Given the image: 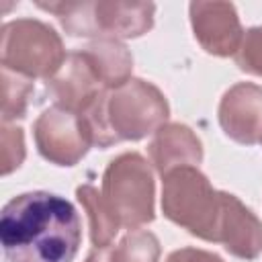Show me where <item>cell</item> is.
Wrapping results in <instances>:
<instances>
[{"label": "cell", "mask_w": 262, "mask_h": 262, "mask_svg": "<svg viewBox=\"0 0 262 262\" xmlns=\"http://www.w3.org/2000/svg\"><path fill=\"white\" fill-rule=\"evenodd\" d=\"M0 242L4 262H72L82 242V223L63 196L23 192L2 209Z\"/></svg>", "instance_id": "cell-1"}, {"label": "cell", "mask_w": 262, "mask_h": 262, "mask_svg": "<svg viewBox=\"0 0 262 262\" xmlns=\"http://www.w3.org/2000/svg\"><path fill=\"white\" fill-rule=\"evenodd\" d=\"M170 115L168 100L151 82L131 78L106 88L82 115L92 145L111 147L119 141H137L156 133Z\"/></svg>", "instance_id": "cell-2"}, {"label": "cell", "mask_w": 262, "mask_h": 262, "mask_svg": "<svg viewBox=\"0 0 262 262\" xmlns=\"http://www.w3.org/2000/svg\"><path fill=\"white\" fill-rule=\"evenodd\" d=\"M162 213L188 233L219 244L223 192L196 166H180L162 176Z\"/></svg>", "instance_id": "cell-3"}, {"label": "cell", "mask_w": 262, "mask_h": 262, "mask_svg": "<svg viewBox=\"0 0 262 262\" xmlns=\"http://www.w3.org/2000/svg\"><path fill=\"white\" fill-rule=\"evenodd\" d=\"M53 12L68 35L94 37L96 41L135 39L154 27L151 2H37Z\"/></svg>", "instance_id": "cell-4"}, {"label": "cell", "mask_w": 262, "mask_h": 262, "mask_svg": "<svg viewBox=\"0 0 262 262\" xmlns=\"http://www.w3.org/2000/svg\"><path fill=\"white\" fill-rule=\"evenodd\" d=\"M100 194L121 227L137 229L151 223L156 217L154 176L147 160L135 151H127L111 160L102 174Z\"/></svg>", "instance_id": "cell-5"}, {"label": "cell", "mask_w": 262, "mask_h": 262, "mask_svg": "<svg viewBox=\"0 0 262 262\" xmlns=\"http://www.w3.org/2000/svg\"><path fill=\"white\" fill-rule=\"evenodd\" d=\"M61 37L53 27L35 18H16L2 27V68L31 80H49L66 61Z\"/></svg>", "instance_id": "cell-6"}, {"label": "cell", "mask_w": 262, "mask_h": 262, "mask_svg": "<svg viewBox=\"0 0 262 262\" xmlns=\"http://www.w3.org/2000/svg\"><path fill=\"white\" fill-rule=\"evenodd\" d=\"M33 137L39 154L57 166L78 164L92 145L84 117L55 104L37 117Z\"/></svg>", "instance_id": "cell-7"}, {"label": "cell", "mask_w": 262, "mask_h": 262, "mask_svg": "<svg viewBox=\"0 0 262 262\" xmlns=\"http://www.w3.org/2000/svg\"><path fill=\"white\" fill-rule=\"evenodd\" d=\"M188 10L194 39L207 53L217 57L235 55L244 37V29L233 4L217 0L192 2Z\"/></svg>", "instance_id": "cell-8"}, {"label": "cell", "mask_w": 262, "mask_h": 262, "mask_svg": "<svg viewBox=\"0 0 262 262\" xmlns=\"http://www.w3.org/2000/svg\"><path fill=\"white\" fill-rule=\"evenodd\" d=\"M45 88L55 106L78 115H84L88 106L100 96V92L106 90L82 49L68 53L63 66L45 82Z\"/></svg>", "instance_id": "cell-9"}, {"label": "cell", "mask_w": 262, "mask_h": 262, "mask_svg": "<svg viewBox=\"0 0 262 262\" xmlns=\"http://www.w3.org/2000/svg\"><path fill=\"white\" fill-rule=\"evenodd\" d=\"M219 125L237 143L262 141V86L252 82L231 86L219 102Z\"/></svg>", "instance_id": "cell-10"}, {"label": "cell", "mask_w": 262, "mask_h": 262, "mask_svg": "<svg viewBox=\"0 0 262 262\" xmlns=\"http://www.w3.org/2000/svg\"><path fill=\"white\" fill-rule=\"evenodd\" d=\"M219 244H223L231 256L244 260H254L262 252V221L229 192H223Z\"/></svg>", "instance_id": "cell-11"}, {"label": "cell", "mask_w": 262, "mask_h": 262, "mask_svg": "<svg viewBox=\"0 0 262 262\" xmlns=\"http://www.w3.org/2000/svg\"><path fill=\"white\" fill-rule=\"evenodd\" d=\"M147 154L156 172L166 176L180 166H199L203 160V145L190 127L182 123H166L154 133Z\"/></svg>", "instance_id": "cell-12"}, {"label": "cell", "mask_w": 262, "mask_h": 262, "mask_svg": "<svg viewBox=\"0 0 262 262\" xmlns=\"http://www.w3.org/2000/svg\"><path fill=\"white\" fill-rule=\"evenodd\" d=\"M82 53L94 68L104 88H117L131 80L133 57L121 41H92L82 47Z\"/></svg>", "instance_id": "cell-13"}, {"label": "cell", "mask_w": 262, "mask_h": 262, "mask_svg": "<svg viewBox=\"0 0 262 262\" xmlns=\"http://www.w3.org/2000/svg\"><path fill=\"white\" fill-rule=\"evenodd\" d=\"M76 196L84 207L90 223V239L94 248H108L119 231V221L106 207L102 194L92 184H82L76 188Z\"/></svg>", "instance_id": "cell-14"}, {"label": "cell", "mask_w": 262, "mask_h": 262, "mask_svg": "<svg viewBox=\"0 0 262 262\" xmlns=\"http://www.w3.org/2000/svg\"><path fill=\"white\" fill-rule=\"evenodd\" d=\"M160 242L151 231L133 229L111 248V262H158Z\"/></svg>", "instance_id": "cell-15"}, {"label": "cell", "mask_w": 262, "mask_h": 262, "mask_svg": "<svg viewBox=\"0 0 262 262\" xmlns=\"http://www.w3.org/2000/svg\"><path fill=\"white\" fill-rule=\"evenodd\" d=\"M31 92H33L31 78L2 68V121L4 123L25 117Z\"/></svg>", "instance_id": "cell-16"}, {"label": "cell", "mask_w": 262, "mask_h": 262, "mask_svg": "<svg viewBox=\"0 0 262 262\" xmlns=\"http://www.w3.org/2000/svg\"><path fill=\"white\" fill-rule=\"evenodd\" d=\"M233 59L242 72L252 76H262V25L244 31L242 43Z\"/></svg>", "instance_id": "cell-17"}, {"label": "cell", "mask_w": 262, "mask_h": 262, "mask_svg": "<svg viewBox=\"0 0 262 262\" xmlns=\"http://www.w3.org/2000/svg\"><path fill=\"white\" fill-rule=\"evenodd\" d=\"M2 174H10L16 170L25 160V135L20 127H10L8 123L2 125Z\"/></svg>", "instance_id": "cell-18"}, {"label": "cell", "mask_w": 262, "mask_h": 262, "mask_svg": "<svg viewBox=\"0 0 262 262\" xmlns=\"http://www.w3.org/2000/svg\"><path fill=\"white\" fill-rule=\"evenodd\" d=\"M166 262H223V258L199 248H180V250H174L166 258Z\"/></svg>", "instance_id": "cell-19"}, {"label": "cell", "mask_w": 262, "mask_h": 262, "mask_svg": "<svg viewBox=\"0 0 262 262\" xmlns=\"http://www.w3.org/2000/svg\"><path fill=\"white\" fill-rule=\"evenodd\" d=\"M86 262H111V246L108 248H94L88 254Z\"/></svg>", "instance_id": "cell-20"}]
</instances>
